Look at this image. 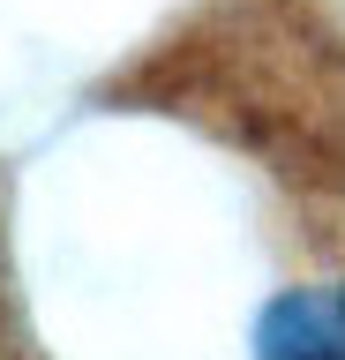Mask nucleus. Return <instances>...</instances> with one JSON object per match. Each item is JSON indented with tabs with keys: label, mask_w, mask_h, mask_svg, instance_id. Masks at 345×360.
Wrapping results in <instances>:
<instances>
[{
	"label": "nucleus",
	"mask_w": 345,
	"mask_h": 360,
	"mask_svg": "<svg viewBox=\"0 0 345 360\" xmlns=\"http://www.w3.org/2000/svg\"><path fill=\"white\" fill-rule=\"evenodd\" d=\"M255 360H345V300L285 292L255 323Z\"/></svg>",
	"instance_id": "nucleus-1"
}]
</instances>
